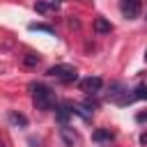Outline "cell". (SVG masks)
<instances>
[{
  "mask_svg": "<svg viewBox=\"0 0 147 147\" xmlns=\"http://www.w3.org/2000/svg\"><path fill=\"white\" fill-rule=\"evenodd\" d=\"M30 90H32V103H34V108H39V110H51V108L55 106V92H53L48 85L32 83Z\"/></svg>",
  "mask_w": 147,
  "mask_h": 147,
  "instance_id": "6da1fadb",
  "label": "cell"
},
{
  "mask_svg": "<svg viewBox=\"0 0 147 147\" xmlns=\"http://www.w3.org/2000/svg\"><path fill=\"white\" fill-rule=\"evenodd\" d=\"M46 76H51V78H55V80H60V83H64V85L78 80V71H76L71 64H53V67H48Z\"/></svg>",
  "mask_w": 147,
  "mask_h": 147,
  "instance_id": "7a4b0ae2",
  "label": "cell"
},
{
  "mask_svg": "<svg viewBox=\"0 0 147 147\" xmlns=\"http://www.w3.org/2000/svg\"><path fill=\"white\" fill-rule=\"evenodd\" d=\"M142 9L140 0H119V11L124 14V18H136Z\"/></svg>",
  "mask_w": 147,
  "mask_h": 147,
  "instance_id": "3957f363",
  "label": "cell"
},
{
  "mask_svg": "<svg viewBox=\"0 0 147 147\" xmlns=\"http://www.w3.org/2000/svg\"><path fill=\"white\" fill-rule=\"evenodd\" d=\"M101 87H103V80L99 76H90V78L80 80V90L87 92V94H96V92H101Z\"/></svg>",
  "mask_w": 147,
  "mask_h": 147,
  "instance_id": "277c9868",
  "label": "cell"
},
{
  "mask_svg": "<svg viewBox=\"0 0 147 147\" xmlns=\"http://www.w3.org/2000/svg\"><path fill=\"white\" fill-rule=\"evenodd\" d=\"M60 138L64 142V147H74L78 142V136L74 133V129H69L67 124H60Z\"/></svg>",
  "mask_w": 147,
  "mask_h": 147,
  "instance_id": "5b68a950",
  "label": "cell"
},
{
  "mask_svg": "<svg viewBox=\"0 0 147 147\" xmlns=\"http://www.w3.org/2000/svg\"><path fill=\"white\" fill-rule=\"evenodd\" d=\"M92 140H94V142H113V140H115V133H113L110 129H96V131L92 133Z\"/></svg>",
  "mask_w": 147,
  "mask_h": 147,
  "instance_id": "8992f818",
  "label": "cell"
},
{
  "mask_svg": "<svg viewBox=\"0 0 147 147\" xmlns=\"http://www.w3.org/2000/svg\"><path fill=\"white\" fill-rule=\"evenodd\" d=\"M110 30H113V25H110L108 18H103V16L94 18V32H96V34H108Z\"/></svg>",
  "mask_w": 147,
  "mask_h": 147,
  "instance_id": "52a82bcc",
  "label": "cell"
},
{
  "mask_svg": "<svg viewBox=\"0 0 147 147\" xmlns=\"http://www.w3.org/2000/svg\"><path fill=\"white\" fill-rule=\"evenodd\" d=\"M69 117H71V113H69V106H67V103L55 106V119H57L60 124H67V122H69Z\"/></svg>",
  "mask_w": 147,
  "mask_h": 147,
  "instance_id": "ba28073f",
  "label": "cell"
},
{
  "mask_svg": "<svg viewBox=\"0 0 147 147\" xmlns=\"http://www.w3.org/2000/svg\"><path fill=\"white\" fill-rule=\"evenodd\" d=\"M60 7V0H51V2H34V11H39V14H44V11H48V9H57Z\"/></svg>",
  "mask_w": 147,
  "mask_h": 147,
  "instance_id": "9c48e42d",
  "label": "cell"
},
{
  "mask_svg": "<svg viewBox=\"0 0 147 147\" xmlns=\"http://www.w3.org/2000/svg\"><path fill=\"white\" fill-rule=\"evenodd\" d=\"M9 122L14 124V126H28V117L25 115H21V113H9Z\"/></svg>",
  "mask_w": 147,
  "mask_h": 147,
  "instance_id": "30bf717a",
  "label": "cell"
},
{
  "mask_svg": "<svg viewBox=\"0 0 147 147\" xmlns=\"http://www.w3.org/2000/svg\"><path fill=\"white\" fill-rule=\"evenodd\" d=\"M122 92H126V87H124L122 83H110V92H108V96H110V99H115V101H117Z\"/></svg>",
  "mask_w": 147,
  "mask_h": 147,
  "instance_id": "8fae6325",
  "label": "cell"
},
{
  "mask_svg": "<svg viewBox=\"0 0 147 147\" xmlns=\"http://www.w3.org/2000/svg\"><path fill=\"white\" fill-rule=\"evenodd\" d=\"M28 30H37V32H46V34H55V30L51 25H44V23H30Z\"/></svg>",
  "mask_w": 147,
  "mask_h": 147,
  "instance_id": "7c38bea8",
  "label": "cell"
},
{
  "mask_svg": "<svg viewBox=\"0 0 147 147\" xmlns=\"http://www.w3.org/2000/svg\"><path fill=\"white\" fill-rule=\"evenodd\" d=\"M133 99H147V85L145 83H140L136 90H133V94H131Z\"/></svg>",
  "mask_w": 147,
  "mask_h": 147,
  "instance_id": "4fadbf2b",
  "label": "cell"
},
{
  "mask_svg": "<svg viewBox=\"0 0 147 147\" xmlns=\"http://www.w3.org/2000/svg\"><path fill=\"white\" fill-rule=\"evenodd\" d=\"M23 62H25V67H37V64H39V55H34V53H28V55L23 57Z\"/></svg>",
  "mask_w": 147,
  "mask_h": 147,
  "instance_id": "5bb4252c",
  "label": "cell"
},
{
  "mask_svg": "<svg viewBox=\"0 0 147 147\" xmlns=\"http://www.w3.org/2000/svg\"><path fill=\"white\" fill-rule=\"evenodd\" d=\"M69 28L78 30V28H80V21H76V18H69Z\"/></svg>",
  "mask_w": 147,
  "mask_h": 147,
  "instance_id": "9a60e30c",
  "label": "cell"
},
{
  "mask_svg": "<svg viewBox=\"0 0 147 147\" xmlns=\"http://www.w3.org/2000/svg\"><path fill=\"white\" fill-rule=\"evenodd\" d=\"M136 122H140V124L147 122V113H138V115H136Z\"/></svg>",
  "mask_w": 147,
  "mask_h": 147,
  "instance_id": "2e32d148",
  "label": "cell"
},
{
  "mask_svg": "<svg viewBox=\"0 0 147 147\" xmlns=\"http://www.w3.org/2000/svg\"><path fill=\"white\" fill-rule=\"evenodd\" d=\"M140 142H142V145H147V133H142V136H140Z\"/></svg>",
  "mask_w": 147,
  "mask_h": 147,
  "instance_id": "e0dca14e",
  "label": "cell"
},
{
  "mask_svg": "<svg viewBox=\"0 0 147 147\" xmlns=\"http://www.w3.org/2000/svg\"><path fill=\"white\" fill-rule=\"evenodd\" d=\"M145 60H147V51H145Z\"/></svg>",
  "mask_w": 147,
  "mask_h": 147,
  "instance_id": "ac0fdd59",
  "label": "cell"
},
{
  "mask_svg": "<svg viewBox=\"0 0 147 147\" xmlns=\"http://www.w3.org/2000/svg\"><path fill=\"white\" fill-rule=\"evenodd\" d=\"M0 147H5V145H2V142H0Z\"/></svg>",
  "mask_w": 147,
  "mask_h": 147,
  "instance_id": "d6986e66",
  "label": "cell"
}]
</instances>
